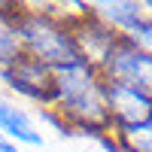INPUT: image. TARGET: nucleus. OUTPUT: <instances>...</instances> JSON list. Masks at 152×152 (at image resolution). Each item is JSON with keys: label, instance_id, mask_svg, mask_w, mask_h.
Instances as JSON below:
<instances>
[{"label": "nucleus", "instance_id": "obj_1", "mask_svg": "<svg viewBox=\"0 0 152 152\" xmlns=\"http://www.w3.org/2000/svg\"><path fill=\"white\" fill-rule=\"evenodd\" d=\"M49 107H55L76 128L113 131V119H110L107 94H104V76L94 67H88L85 61L55 70Z\"/></svg>", "mask_w": 152, "mask_h": 152}, {"label": "nucleus", "instance_id": "obj_2", "mask_svg": "<svg viewBox=\"0 0 152 152\" xmlns=\"http://www.w3.org/2000/svg\"><path fill=\"white\" fill-rule=\"evenodd\" d=\"M12 28H15V43H21V52L46 64L49 70L82 64L70 24H61L43 12H18Z\"/></svg>", "mask_w": 152, "mask_h": 152}, {"label": "nucleus", "instance_id": "obj_3", "mask_svg": "<svg viewBox=\"0 0 152 152\" xmlns=\"http://www.w3.org/2000/svg\"><path fill=\"white\" fill-rule=\"evenodd\" d=\"M97 73L107 82L131 85V88L152 97V52H143L140 46H134L125 37L116 43V49L110 52V58L104 61V67Z\"/></svg>", "mask_w": 152, "mask_h": 152}, {"label": "nucleus", "instance_id": "obj_4", "mask_svg": "<svg viewBox=\"0 0 152 152\" xmlns=\"http://www.w3.org/2000/svg\"><path fill=\"white\" fill-rule=\"evenodd\" d=\"M104 94H107V110H110V119H113V131L134 128V125H143V122L152 119V97L137 91V88L104 79Z\"/></svg>", "mask_w": 152, "mask_h": 152}, {"label": "nucleus", "instance_id": "obj_5", "mask_svg": "<svg viewBox=\"0 0 152 152\" xmlns=\"http://www.w3.org/2000/svg\"><path fill=\"white\" fill-rule=\"evenodd\" d=\"M70 31H73V40H76V49H79L82 61L88 67H94V70L104 67V61L110 58V52L122 40V34H116L113 28H107V24L100 18H94L91 12L82 15L79 21H73Z\"/></svg>", "mask_w": 152, "mask_h": 152}, {"label": "nucleus", "instance_id": "obj_6", "mask_svg": "<svg viewBox=\"0 0 152 152\" xmlns=\"http://www.w3.org/2000/svg\"><path fill=\"white\" fill-rule=\"evenodd\" d=\"M6 82L15 88V91L28 94V97H34V100L49 104V100H52L55 70H49L46 64L28 58L24 52H15V55L9 58V67H6Z\"/></svg>", "mask_w": 152, "mask_h": 152}, {"label": "nucleus", "instance_id": "obj_7", "mask_svg": "<svg viewBox=\"0 0 152 152\" xmlns=\"http://www.w3.org/2000/svg\"><path fill=\"white\" fill-rule=\"evenodd\" d=\"M0 137H6L9 143H21V146H43V134L34 125V119L24 113L18 104L0 97Z\"/></svg>", "mask_w": 152, "mask_h": 152}, {"label": "nucleus", "instance_id": "obj_8", "mask_svg": "<svg viewBox=\"0 0 152 152\" xmlns=\"http://www.w3.org/2000/svg\"><path fill=\"white\" fill-rule=\"evenodd\" d=\"M116 140L125 152H152V119L134 128H122L116 131Z\"/></svg>", "mask_w": 152, "mask_h": 152}, {"label": "nucleus", "instance_id": "obj_9", "mask_svg": "<svg viewBox=\"0 0 152 152\" xmlns=\"http://www.w3.org/2000/svg\"><path fill=\"white\" fill-rule=\"evenodd\" d=\"M0 152H18V146H15V143H9L6 137H0Z\"/></svg>", "mask_w": 152, "mask_h": 152}]
</instances>
